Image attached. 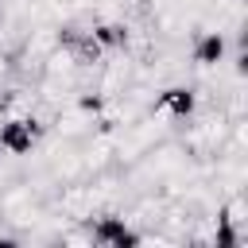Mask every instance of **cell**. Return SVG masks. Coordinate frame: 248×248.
Instances as JSON below:
<instances>
[{
	"label": "cell",
	"mask_w": 248,
	"mask_h": 248,
	"mask_svg": "<svg viewBox=\"0 0 248 248\" xmlns=\"http://www.w3.org/2000/svg\"><path fill=\"white\" fill-rule=\"evenodd\" d=\"M43 174H46L54 186L81 182V178H85V167H81L78 140H62V136H54L50 147H46V155H43Z\"/></svg>",
	"instance_id": "6da1fadb"
},
{
	"label": "cell",
	"mask_w": 248,
	"mask_h": 248,
	"mask_svg": "<svg viewBox=\"0 0 248 248\" xmlns=\"http://www.w3.org/2000/svg\"><path fill=\"white\" fill-rule=\"evenodd\" d=\"M147 112L163 116L170 124V132H174L182 120H190L198 112V89L194 85H167V89H159V97H151Z\"/></svg>",
	"instance_id": "7a4b0ae2"
},
{
	"label": "cell",
	"mask_w": 248,
	"mask_h": 248,
	"mask_svg": "<svg viewBox=\"0 0 248 248\" xmlns=\"http://www.w3.org/2000/svg\"><path fill=\"white\" fill-rule=\"evenodd\" d=\"M93 244H108V248H128V244H140V229H132L116 209H97L93 221Z\"/></svg>",
	"instance_id": "3957f363"
},
{
	"label": "cell",
	"mask_w": 248,
	"mask_h": 248,
	"mask_svg": "<svg viewBox=\"0 0 248 248\" xmlns=\"http://www.w3.org/2000/svg\"><path fill=\"white\" fill-rule=\"evenodd\" d=\"M225 50H229V39L221 27H202L194 35V46H190V62L198 70H209V66H221L225 62Z\"/></svg>",
	"instance_id": "277c9868"
},
{
	"label": "cell",
	"mask_w": 248,
	"mask_h": 248,
	"mask_svg": "<svg viewBox=\"0 0 248 248\" xmlns=\"http://www.w3.org/2000/svg\"><path fill=\"white\" fill-rule=\"evenodd\" d=\"M8 81H12V58L0 50V85H8Z\"/></svg>",
	"instance_id": "5b68a950"
}]
</instances>
